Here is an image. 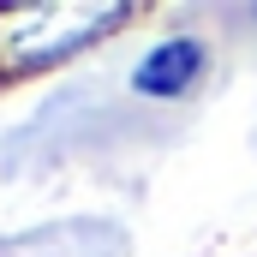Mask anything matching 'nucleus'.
<instances>
[{"label":"nucleus","instance_id":"f257e3e1","mask_svg":"<svg viewBox=\"0 0 257 257\" xmlns=\"http://www.w3.org/2000/svg\"><path fill=\"white\" fill-rule=\"evenodd\" d=\"M197 72H203V48L192 36H168V42H156L144 60L132 66V90L156 96V102H174V96H186L197 84Z\"/></svg>","mask_w":257,"mask_h":257}]
</instances>
